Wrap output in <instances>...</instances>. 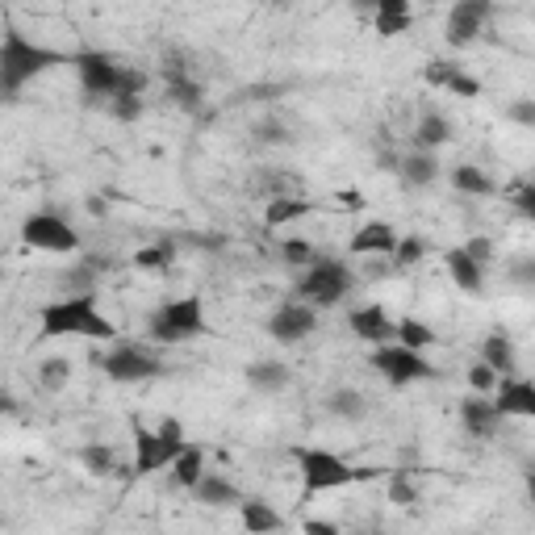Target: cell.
<instances>
[{"mask_svg":"<svg viewBox=\"0 0 535 535\" xmlns=\"http://www.w3.org/2000/svg\"><path fill=\"white\" fill-rule=\"evenodd\" d=\"M51 67H76V55L38 46L13 26L5 30V46H0V88H5V101H17V92L34 76L51 72Z\"/></svg>","mask_w":535,"mask_h":535,"instance_id":"obj_1","label":"cell"},{"mask_svg":"<svg viewBox=\"0 0 535 535\" xmlns=\"http://www.w3.org/2000/svg\"><path fill=\"white\" fill-rule=\"evenodd\" d=\"M38 327H42V339H67V335L101 339V343L118 339V327H113V322L92 306V293L46 301V306L38 310Z\"/></svg>","mask_w":535,"mask_h":535,"instance_id":"obj_2","label":"cell"},{"mask_svg":"<svg viewBox=\"0 0 535 535\" xmlns=\"http://www.w3.org/2000/svg\"><path fill=\"white\" fill-rule=\"evenodd\" d=\"M352 289H356L352 268H347L343 260H318V255H314V264L301 272V281H297V297L310 301V306H318V310L339 306V301H347V293H352Z\"/></svg>","mask_w":535,"mask_h":535,"instance_id":"obj_3","label":"cell"},{"mask_svg":"<svg viewBox=\"0 0 535 535\" xmlns=\"http://www.w3.org/2000/svg\"><path fill=\"white\" fill-rule=\"evenodd\" d=\"M197 335H205L201 297L164 301V306L151 310V318H147V339H155V343H189Z\"/></svg>","mask_w":535,"mask_h":535,"instance_id":"obj_4","label":"cell"},{"mask_svg":"<svg viewBox=\"0 0 535 535\" xmlns=\"http://www.w3.org/2000/svg\"><path fill=\"white\" fill-rule=\"evenodd\" d=\"M293 456H297V469H301V490H306L310 498L360 481V469H352L343 456H335L327 448H297Z\"/></svg>","mask_w":535,"mask_h":535,"instance_id":"obj_5","label":"cell"},{"mask_svg":"<svg viewBox=\"0 0 535 535\" xmlns=\"http://www.w3.org/2000/svg\"><path fill=\"white\" fill-rule=\"evenodd\" d=\"M372 368H377L393 389H406V385H414V381H431V377H435L431 360H427L423 352H414V347L398 343V339L372 347Z\"/></svg>","mask_w":535,"mask_h":535,"instance_id":"obj_6","label":"cell"},{"mask_svg":"<svg viewBox=\"0 0 535 535\" xmlns=\"http://www.w3.org/2000/svg\"><path fill=\"white\" fill-rule=\"evenodd\" d=\"M101 372L118 385H138V381H151V377H164V360L155 352H147L143 343H113L109 352L101 356Z\"/></svg>","mask_w":535,"mask_h":535,"instance_id":"obj_7","label":"cell"},{"mask_svg":"<svg viewBox=\"0 0 535 535\" xmlns=\"http://www.w3.org/2000/svg\"><path fill=\"white\" fill-rule=\"evenodd\" d=\"M122 72L126 67L113 55H105V51H80L76 55V76H80V88H84L88 105H109V97H118Z\"/></svg>","mask_w":535,"mask_h":535,"instance_id":"obj_8","label":"cell"},{"mask_svg":"<svg viewBox=\"0 0 535 535\" xmlns=\"http://www.w3.org/2000/svg\"><path fill=\"white\" fill-rule=\"evenodd\" d=\"M21 243L34 247V251H55V255L80 251V235L59 214H30L21 222Z\"/></svg>","mask_w":535,"mask_h":535,"instance_id":"obj_9","label":"cell"},{"mask_svg":"<svg viewBox=\"0 0 535 535\" xmlns=\"http://www.w3.org/2000/svg\"><path fill=\"white\" fill-rule=\"evenodd\" d=\"M268 339L272 343H301V339H310L318 331V306H310V301H285V306H276L268 314Z\"/></svg>","mask_w":535,"mask_h":535,"instance_id":"obj_10","label":"cell"},{"mask_svg":"<svg viewBox=\"0 0 535 535\" xmlns=\"http://www.w3.org/2000/svg\"><path fill=\"white\" fill-rule=\"evenodd\" d=\"M494 13V0H456L452 13H448V26H444V42L452 51H464V46H473L485 30V21Z\"/></svg>","mask_w":535,"mask_h":535,"instance_id":"obj_11","label":"cell"},{"mask_svg":"<svg viewBox=\"0 0 535 535\" xmlns=\"http://www.w3.org/2000/svg\"><path fill=\"white\" fill-rule=\"evenodd\" d=\"M184 452V444H172L159 431H147L134 423V477H151L159 469H172V460Z\"/></svg>","mask_w":535,"mask_h":535,"instance_id":"obj_12","label":"cell"},{"mask_svg":"<svg viewBox=\"0 0 535 535\" xmlns=\"http://www.w3.org/2000/svg\"><path fill=\"white\" fill-rule=\"evenodd\" d=\"M113 268L109 255H84L80 264H72L67 272L55 276V293L59 297H76V293H97V281Z\"/></svg>","mask_w":535,"mask_h":535,"instance_id":"obj_13","label":"cell"},{"mask_svg":"<svg viewBox=\"0 0 535 535\" xmlns=\"http://www.w3.org/2000/svg\"><path fill=\"white\" fill-rule=\"evenodd\" d=\"M347 327H352L356 339H364V343H372V347L398 339V322H393L381 306H356L352 314H347Z\"/></svg>","mask_w":535,"mask_h":535,"instance_id":"obj_14","label":"cell"},{"mask_svg":"<svg viewBox=\"0 0 535 535\" xmlns=\"http://www.w3.org/2000/svg\"><path fill=\"white\" fill-rule=\"evenodd\" d=\"M502 410L498 402H485V398H464L460 402V427L464 435H473V439H494L498 427H502Z\"/></svg>","mask_w":535,"mask_h":535,"instance_id":"obj_15","label":"cell"},{"mask_svg":"<svg viewBox=\"0 0 535 535\" xmlns=\"http://www.w3.org/2000/svg\"><path fill=\"white\" fill-rule=\"evenodd\" d=\"M494 402L502 414L515 418H535V381H519V377H502L494 389Z\"/></svg>","mask_w":535,"mask_h":535,"instance_id":"obj_16","label":"cell"},{"mask_svg":"<svg viewBox=\"0 0 535 535\" xmlns=\"http://www.w3.org/2000/svg\"><path fill=\"white\" fill-rule=\"evenodd\" d=\"M444 268H448L452 285H456L460 293H481V289H485V268H481L464 247H452V251L444 255Z\"/></svg>","mask_w":535,"mask_h":535,"instance_id":"obj_17","label":"cell"},{"mask_svg":"<svg viewBox=\"0 0 535 535\" xmlns=\"http://www.w3.org/2000/svg\"><path fill=\"white\" fill-rule=\"evenodd\" d=\"M243 377H247V385H251L255 393H285L289 381H293V372H289V364H281V360H251V364L243 368Z\"/></svg>","mask_w":535,"mask_h":535,"instance_id":"obj_18","label":"cell"},{"mask_svg":"<svg viewBox=\"0 0 535 535\" xmlns=\"http://www.w3.org/2000/svg\"><path fill=\"white\" fill-rule=\"evenodd\" d=\"M402 180L410 184V189H431V184L439 180V151H427V147H414L402 155Z\"/></svg>","mask_w":535,"mask_h":535,"instance_id":"obj_19","label":"cell"},{"mask_svg":"<svg viewBox=\"0 0 535 535\" xmlns=\"http://www.w3.org/2000/svg\"><path fill=\"white\" fill-rule=\"evenodd\" d=\"M193 498L201 502V506H214V510H222V506H239L243 502V490L230 477H222V473H205L197 485H193Z\"/></svg>","mask_w":535,"mask_h":535,"instance_id":"obj_20","label":"cell"},{"mask_svg":"<svg viewBox=\"0 0 535 535\" xmlns=\"http://www.w3.org/2000/svg\"><path fill=\"white\" fill-rule=\"evenodd\" d=\"M481 360L490 364L498 377H515L519 372V352H515V339H510L506 331H490L481 343Z\"/></svg>","mask_w":535,"mask_h":535,"instance_id":"obj_21","label":"cell"},{"mask_svg":"<svg viewBox=\"0 0 535 535\" xmlns=\"http://www.w3.org/2000/svg\"><path fill=\"white\" fill-rule=\"evenodd\" d=\"M398 247V230L389 222H364L352 235V255H393Z\"/></svg>","mask_w":535,"mask_h":535,"instance_id":"obj_22","label":"cell"},{"mask_svg":"<svg viewBox=\"0 0 535 535\" xmlns=\"http://www.w3.org/2000/svg\"><path fill=\"white\" fill-rule=\"evenodd\" d=\"M410 143H414V147H427V151H439L444 143H452V122L444 118V113L427 109L423 118L414 122V134H410Z\"/></svg>","mask_w":535,"mask_h":535,"instance_id":"obj_23","label":"cell"},{"mask_svg":"<svg viewBox=\"0 0 535 535\" xmlns=\"http://www.w3.org/2000/svg\"><path fill=\"white\" fill-rule=\"evenodd\" d=\"M314 209V201H306L301 193H289V197H268V209H264V226L268 230H281L297 218H306Z\"/></svg>","mask_w":535,"mask_h":535,"instance_id":"obj_24","label":"cell"},{"mask_svg":"<svg viewBox=\"0 0 535 535\" xmlns=\"http://www.w3.org/2000/svg\"><path fill=\"white\" fill-rule=\"evenodd\" d=\"M205 473H209V469H205V448L184 444V452L172 460V485H176V490H189V494H193V485H197Z\"/></svg>","mask_w":535,"mask_h":535,"instance_id":"obj_25","label":"cell"},{"mask_svg":"<svg viewBox=\"0 0 535 535\" xmlns=\"http://www.w3.org/2000/svg\"><path fill=\"white\" fill-rule=\"evenodd\" d=\"M239 523H243V531H255V535H264V531H285V519L276 515V510H272L264 498H243V502H239Z\"/></svg>","mask_w":535,"mask_h":535,"instance_id":"obj_26","label":"cell"},{"mask_svg":"<svg viewBox=\"0 0 535 535\" xmlns=\"http://www.w3.org/2000/svg\"><path fill=\"white\" fill-rule=\"evenodd\" d=\"M372 26L381 38H398L410 30V0H377V13H372Z\"/></svg>","mask_w":535,"mask_h":535,"instance_id":"obj_27","label":"cell"},{"mask_svg":"<svg viewBox=\"0 0 535 535\" xmlns=\"http://www.w3.org/2000/svg\"><path fill=\"white\" fill-rule=\"evenodd\" d=\"M176 255H180V243H176V235H168V239H155L151 247L134 251V268H138V272H168V268L176 264Z\"/></svg>","mask_w":535,"mask_h":535,"instance_id":"obj_28","label":"cell"},{"mask_svg":"<svg viewBox=\"0 0 535 535\" xmlns=\"http://www.w3.org/2000/svg\"><path fill=\"white\" fill-rule=\"evenodd\" d=\"M327 414L339 418V423H364L368 418V398L360 389H335L327 398Z\"/></svg>","mask_w":535,"mask_h":535,"instance_id":"obj_29","label":"cell"},{"mask_svg":"<svg viewBox=\"0 0 535 535\" xmlns=\"http://www.w3.org/2000/svg\"><path fill=\"white\" fill-rule=\"evenodd\" d=\"M452 189L464 197H494V180L477 164H460V168H452Z\"/></svg>","mask_w":535,"mask_h":535,"instance_id":"obj_30","label":"cell"},{"mask_svg":"<svg viewBox=\"0 0 535 535\" xmlns=\"http://www.w3.org/2000/svg\"><path fill=\"white\" fill-rule=\"evenodd\" d=\"M76 460L84 464L92 477H113V473H118V452H113L109 444H84L76 452Z\"/></svg>","mask_w":535,"mask_h":535,"instance_id":"obj_31","label":"cell"},{"mask_svg":"<svg viewBox=\"0 0 535 535\" xmlns=\"http://www.w3.org/2000/svg\"><path fill=\"white\" fill-rule=\"evenodd\" d=\"M67 381H72V360H67V356H46V360L38 364V385H42L46 393L67 389Z\"/></svg>","mask_w":535,"mask_h":535,"instance_id":"obj_32","label":"cell"},{"mask_svg":"<svg viewBox=\"0 0 535 535\" xmlns=\"http://www.w3.org/2000/svg\"><path fill=\"white\" fill-rule=\"evenodd\" d=\"M398 343L414 347V352H423V347L435 343V331L427 327V322H418V318H402V322H398Z\"/></svg>","mask_w":535,"mask_h":535,"instance_id":"obj_33","label":"cell"},{"mask_svg":"<svg viewBox=\"0 0 535 535\" xmlns=\"http://www.w3.org/2000/svg\"><path fill=\"white\" fill-rule=\"evenodd\" d=\"M389 502L393 506H414L418 502V481H414L410 469H398L389 477Z\"/></svg>","mask_w":535,"mask_h":535,"instance_id":"obj_34","label":"cell"},{"mask_svg":"<svg viewBox=\"0 0 535 535\" xmlns=\"http://www.w3.org/2000/svg\"><path fill=\"white\" fill-rule=\"evenodd\" d=\"M255 143L260 147H285V143H293V134L281 118H260L255 122Z\"/></svg>","mask_w":535,"mask_h":535,"instance_id":"obj_35","label":"cell"},{"mask_svg":"<svg viewBox=\"0 0 535 535\" xmlns=\"http://www.w3.org/2000/svg\"><path fill=\"white\" fill-rule=\"evenodd\" d=\"M506 281L515 289H531L535 293V255H515V260L506 264Z\"/></svg>","mask_w":535,"mask_h":535,"instance_id":"obj_36","label":"cell"},{"mask_svg":"<svg viewBox=\"0 0 535 535\" xmlns=\"http://www.w3.org/2000/svg\"><path fill=\"white\" fill-rule=\"evenodd\" d=\"M109 113H113V118H118V122H138V118H143V97H134V92H118V97H109V105H105Z\"/></svg>","mask_w":535,"mask_h":535,"instance_id":"obj_37","label":"cell"},{"mask_svg":"<svg viewBox=\"0 0 535 535\" xmlns=\"http://www.w3.org/2000/svg\"><path fill=\"white\" fill-rule=\"evenodd\" d=\"M423 255H427V239L406 235V239H398V247H393V268H414Z\"/></svg>","mask_w":535,"mask_h":535,"instance_id":"obj_38","label":"cell"},{"mask_svg":"<svg viewBox=\"0 0 535 535\" xmlns=\"http://www.w3.org/2000/svg\"><path fill=\"white\" fill-rule=\"evenodd\" d=\"M281 260H285L289 268H310V264H314V247H310L306 239L293 235V239L281 243Z\"/></svg>","mask_w":535,"mask_h":535,"instance_id":"obj_39","label":"cell"},{"mask_svg":"<svg viewBox=\"0 0 535 535\" xmlns=\"http://www.w3.org/2000/svg\"><path fill=\"white\" fill-rule=\"evenodd\" d=\"M498 381H502V377H498V372L485 364V360H477V364L469 368V389H473V393H494Z\"/></svg>","mask_w":535,"mask_h":535,"instance_id":"obj_40","label":"cell"},{"mask_svg":"<svg viewBox=\"0 0 535 535\" xmlns=\"http://www.w3.org/2000/svg\"><path fill=\"white\" fill-rule=\"evenodd\" d=\"M460 72V67L452 63V59H431L427 67H423V80L431 84V88H448V80Z\"/></svg>","mask_w":535,"mask_h":535,"instance_id":"obj_41","label":"cell"},{"mask_svg":"<svg viewBox=\"0 0 535 535\" xmlns=\"http://www.w3.org/2000/svg\"><path fill=\"white\" fill-rule=\"evenodd\" d=\"M506 118L523 130H535V97H515L506 105Z\"/></svg>","mask_w":535,"mask_h":535,"instance_id":"obj_42","label":"cell"},{"mask_svg":"<svg viewBox=\"0 0 535 535\" xmlns=\"http://www.w3.org/2000/svg\"><path fill=\"white\" fill-rule=\"evenodd\" d=\"M448 92H452V97H464V101H473V97H481V84L469 76V72H464V67H460V72L448 80Z\"/></svg>","mask_w":535,"mask_h":535,"instance_id":"obj_43","label":"cell"},{"mask_svg":"<svg viewBox=\"0 0 535 535\" xmlns=\"http://www.w3.org/2000/svg\"><path fill=\"white\" fill-rule=\"evenodd\" d=\"M510 205H515L527 222H535V184H519V189L510 193Z\"/></svg>","mask_w":535,"mask_h":535,"instance_id":"obj_44","label":"cell"},{"mask_svg":"<svg viewBox=\"0 0 535 535\" xmlns=\"http://www.w3.org/2000/svg\"><path fill=\"white\" fill-rule=\"evenodd\" d=\"M464 251H469L481 268H490V264H494V243L485 239V235H469V243H464Z\"/></svg>","mask_w":535,"mask_h":535,"instance_id":"obj_45","label":"cell"},{"mask_svg":"<svg viewBox=\"0 0 535 535\" xmlns=\"http://www.w3.org/2000/svg\"><path fill=\"white\" fill-rule=\"evenodd\" d=\"M143 88H147V72H143V67H126L118 92H134V97H143Z\"/></svg>","mask_w":535,"mask_h":535,"instance_id":"obj_46","label":"cell"},{"mask_svg":"<svg viewBox=\"0 0 535 535\" xmlns=\"http://www.w3.org/2000/svg\"><path fill=\"white\" fill-rule=\"evenodd\" d=\"M176 243H193V247H201V251H222V247H226L222 235H176Z\"/></svg>","mask_w":535,"mask_h":535,"instance_id":"obj_47","label":"cell"},{"mask_svg":"<svg viewBox=\"0 0 535 535\" xmlns=\"http://www.w3.org/2000/svg\"><path fill=\"white\" fill-rule=\"evenodd\" d=\"M306 531H314V535H339V527H335L331 519H310Z\"/></svg>","mask_w":535,"mask_h":535,"instance_id":"obj_48","label":"cell"},{"mask_svg":"<svg viewBox=\"0 0 535 535\" xmlns=\"http://www.w3.org/2000/svg\"><path fill=\"white\" fill-rule=\"evenodd\" d=\"M527 494H531V502H535V469L527 473Z\"/></svg>","mask_w":535,"mask_h":535,"instance_id":"obj_49","label":"cell"},{"mask_svg":"<svg viewBox=\"0 0 535 535\" xmlns=\"http://www.w3.org/2000/svg\"><path fill=\"white\" fill-rule=\"evenodd\" d=\"M531 506H535V502H531Z\"/></svg>","mask_w":535,"mask_h":535,"instance_id":"obj_50","label":"cell"}]
</instances>
